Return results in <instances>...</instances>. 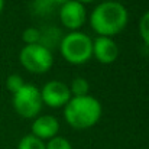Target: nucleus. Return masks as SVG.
I'll list each match as a JSON object with an SVG mask.
<instances>
[{
    "label": "nucleus",
    "instance_id": "obj_1",
    "mask_svg": "<svg viewBox=\"0 0 149 149\" xmlns=\"http://www.w3.org/2000/svg\"><path fill=\"white\" fill-rule=\"evenodd\" d=\"M88 22L99 36L113 38L126 29L129 23V12L123 3L107 0L99 3L91 10Z\"/></svg>",
    "mask_w": 149,
    "mask_h": 149
},
{
    "label": "nucleus",
    "instance_id": "obj_2",
    "mask_svg": "<svg viewBox=\"0 0 149 149\" xmlns=\"http://www.w3.org/2000/svg\"><path fill=\"white\" fill-rule=\"evenodd\" d=\"M103 106L93 96L71 97L64 107V119L75 130H87L96 126L101 119Z\"/></svg>",
    "mask_w": 149,
    "mask_h": 149
},
{
    "label": "nucleus",
    "instance_id": "obj_3",
    "mask_svg": "<svg viewBox=\"0 0 149 149\" xmlns=\"http://www.w3.org/2000/svg\"><path fill=\"white\" fill-rule=\"evenodd\" d=\"M61 56L71 65H84L93 58V39L81 32H68L59 44Z\"/></svg>",
    "mask_w": 149,
    "mask_h": 149
},
{
    "label": "nucleus",
    "instance_id": "obj_4",
    "mask_svg": "<svg viewBox=\"0 0 149 149\" xmlns=\"http://www.w3.org/2000/svg\"><path fill=\"white\" fill-rule=\"evenodd\" d=\"M12 96V106L22 119H35L41 114L44 103L41 99V91L36 86L26 83Z\"/></svg>",
    "mask_w": 149,
    "mask_h": 149
},
{
    "label": "nucleus",
    "instance_id": "obj_5",
    "mask_svg": "<svg viewBox=\"0 0 149 149\" xmlns=\"http://www.w3.org/2000/svg\"><path fill=\"white\" fill-rule=\"evenodd\" d=\"M19 62L32 74H45L54 65V54L39 44L25 45L19 51Z\"/></svg>",
    "mask_w": 149,
    "mask_h": 149
},
{
    "label": "nucleus",
    "instance_id": "obj_6",
    "mask_svg": "<svg viewBox=\"0 0 149 149\" xmlns=\"http://www.w3.org/2000/svg\"><path fill=\"white\" fill-rule=\"evenodd\" d=\"M59 22L61 25L68 29L70 32H75V31H81V28L87 23L88 20V13L84 4L71 0L62 6H59Z\"/></svg>",
    "mask_w": 149,
    "mask_h": 149
},
{
    "label": "nucleus",
    "instance_id": "obj_7",
    "mask_svg": "<svg viewBox=\"0 0 149 149\" xmlns=\"http://www.w3.org/2000/svg\"><path fill=\"white\" fill-rule=\"evenodd\" d=\"M41 99L45 106L51 109H59L65 107V104L71 100V93L68 88V84L59 80H51L39 88Z\"/></svg>",
    "mask_w": 149,
    "mask_h": 149
},
{
    "label": "nucleus",
    "instance_id": "obj_8",
    "mask_svg": "<svg viewBox=\"0 0 149 149\" xmlns=\"http://www.w3.org/2000/svg\"><path fill=\"white\" fill-rule=\"evenodd\" d=\"M59 122L55 116L51 114H39L38 117L33 119L32 126H31V135H33L35 138L41 139V141H49L52 138L58 136L59 133Z\"/></svg>",
    "mask_w": 149,
    "mask_h": 149
},
{
    "label": "nucleus",
    "instance_id": "obj_9",
    "mask_svg": "<svg viewBox=\"0 0 149 149\" xmlns=\"http://www.w3.org/2000/svg\"><path fill=\"white\" fill-rule=\"evenodd\" d=\"M93 56L103 65H110L119 58V45L113 38L97 36L93 41Z\"/></svg>",
    "mask_w": 149,
    "mask_h": 149
},
{
    "label": "nucleus",
    "instance_id": "obj_10",
    "mask_svg": "<svg viewBox=\"0 0 149 149\" xmlns=\"http://www.w3.org/2000/svg\"><path fill=\"white\" fill-rule=\"evenodd\" d=\"M62 38H64V33L58 26L47 25V26L41 28L39 45H42L44 48H47V49H49L52 52L54 48H59V44H61Z\"/></svg>",
    "mask_w": 149,
    "mask_h": 149
},
{
    "label": "nucleus",
    "instance_id": "obj_11",
    "mask_svg": "<svg viewBox=\"0 0 149 149\" xmlns=\"http://www.w3.org/2000/svg\"><path fill=\"white\" fill-rule=\"evenodd\" d=\"M71 97H84L90 93V83L84 77H75L68 86Z\"/></svg>",
    "mask_w": 149,
    "mask_h": 149
},
{
    "label": "nucleus",
    "instance_id": "obj_12",
    "mask_svg": "<svg viewBox=\"0 0 149 149\" xmlns=\"http://www.w3.org/2000/svg\"><path fill=\"white\" fill-rule=\"evenodd\" d=\"M31 9L36 16L47 17L56 9V4H55L54 0H32Z\"/></svg>",
    "mask_w": 149,
    "mask_h": 149
},
{
    "label": "nucleus",
    "instance_id": "obj_13",
    "mask_svg": "<svg viewBox=\"0 0 149 149\" xmlns=\"http://www.w3.org/2000/svg\"><path fill=\"white\" fill-rule=\"evenodd\" d=\"M17 149H47L45 148V142L35 138L33 135H25L19 143H17Z\"/></svg>",
    "mask_w": 149,
    "mask_h": 149
},
{
    "label": "nucleus",
    "instance_id": "obj_14",
    "mask_svg": "<svg viewBox=\"0 0 149 149\" xmlns=\"http://www.w3.org/2000/svg\"><path fill=\"white\" fill-rule=\"evenodd\" d=\"M41 39V29L39 28H26L22 33V41L25 42V45H35L39 44Z\"/></svg>",
    "mask_w": 149,
    "mask_h": 149
},
{
    "label": "nucleus",
    "instance_id": "obj_15",
    "mask_svg": "<svg viewBox=\"0 0 149 149\" xmlns=\"http://www.w3.org/2000/svg\"><path fill=\"white\" fill-rule=\"evenodd\" d=\"M25 84H26L25 80H23L19 74H12V75H9V77L6 78V88H7L12 94L17 93Z\"/></svg>",
    "mask_w": 149,
    "mask_h": 149
},
{
    "label": "nucleus",
    "instance_id": "obj_16",
    "mask_svg": "<svg viewBox=\"0 0 149 149\" xmlns=\"http://www.w3.org/2000/svg\"><path fill=\"white\" fill-rule=\"evenodd\" d=\"M45 148L47 149H72V145H71V142L67 138L58 135V136H55V138H52V139L45 142Z\"/></svg>",
    "mask_w": 149,
    "mask_h": 149
},
{
    "label": "nucleus",
    "instance_id": "obj_17",
    "mask_svg": "<svg viewBox=\"0 0 149 149\" xmlns=\"http://www.w3.org/2000/svg\"><path fill=\"white\" fill-rule=\"evenodd\" d=\"M139 35L143 41V44L149 48V10H146L141 20H139Z\"/></svg>",
    "mask_w": 149,
    "mask_h": 149
},
{
    "label": "nucleus",
    "instance_id": "obj_18",
    "mask_svg": "<svg viewBox=\"0 0 149 149\" xmlns=\"http://www.w3.org/2000/svg\"><path fill=\"white\" fill-rule=\"evenodd\" d=\"M55 1V4H56V7H59V6H62V4H65V3H68V1H71V0H54Z\"/></svg>",
    "mask_w": 149,
    "mask_h": 149
},
{
    "label": "nucleus",
    "instance_id": "obj_19",
    "mask_svg": "<svg viewBox=\"0 0 149 149\" xmlns=\"http://www.w3.org/2000/svg\"><path fill=\"white\" fill-rule=\"evenodd\" d=\"M75 1H78V3H81V4H90V3H94L96 0H75Z\"/></svg>",
    "mask_w": 149,
    "mask_h": 149
},
{
    "label": "nucleus",
    "instance_id": "obj_20",
    "mask_svg": "<svg viewBox=\"0 0 149 149\" xmlns=\"http://www.w3.org/2000/svg\"><path fill=\"white\" fill-rule=\"evenodd\" d=\"M3 9H4V0H0V13L3 12Z\"/></svg>",
    "mask_w": 149,
    "mask_h": 149
}]
</instances>
